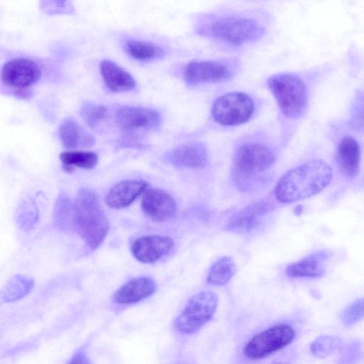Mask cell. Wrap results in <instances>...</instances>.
<instances>
[{"label":"cell","mask_w":364,"mask_h":364,"mask_svg":"<svg viewBox=\"0 0 364 364\" xmlns=\"http://www.w3.org/2000/svg\"><path fill=\"white\" fill-rule=\"evenodd\" d=\"M272 364H291V363H289V362H286V361H279V362H276V363H274Z\"/></svg>","instance_id":"obj_33"},{"label":"cell","mask_w":364,"mask_h":364,"mask_svg":"<svg viewBox=\"0 0 364 364\" xmlns=\"http://www.w3.org/2000/svg\"><path fill=\"white\" fill-rule=\"evenodd\" d=\"M41 69L34 60L28 58H15L3 65L1 78L4 85L13 88L15 95L28 99L32 92L30 87L41 77Z\"/></svg>","instance_id":"obj_8"},{"label":"cell","mask_w":364,"mask_h":364,"mask_svg":"<svg viewBox=\"0 0 364 364\" xmlns=\"http://www.w3.org/2000/svg\"><path fill=\"white\" fill-rule=\"evenodd\" d=\"M141 209L152 220L164 222L176 213V203L166 191L159 188L146 190L141 198Z\"/></svg>","instance_id":"obj_12"},{"label":"cell","mask_w":364,"mask_h":364,"mask_svg":"<svg viewBox=\"0 0 364 364\" xmlns=\"http://www.w3.org/2000/svg\"><path fill=\"white\" fill-rule=\"evenodd\" d=\"M267 84L280 111L286 117L297 119L305 112L308 92L305 83L299 76L292 73H278L269 77Z\"/></svg>","instance_id":"obj_5"},{"label":"cell","mask_w":364,"mask_h":364,"mask_svg":"<svg viewBox=\"0 0 364 364\" xmlns=\"http://www.w3.org/2000/svg\"><path fill=\"white\" fill-rule=\"evenodd\" d=\"M330 257L328 251L313 253L306 257L289 264L286 268V274L291 278H318L326 271V262Z\"/></svg>","instance_id":"obj_18"},{"label":"cell","mask_w":364,"mask_h":364,"mask_svg":"<svg viewBox=\"0 0 364 364\" xmlns=\"http://www.w3.org/2000/svg\"><path fill=\"white\" fill-rule=\"evenodd\" d=\"M166 159L170 164L178 167L200 168L207 165L208 153L203 143L191 142L170 151Z\"/></svg>","instance_id":"obj_15"},{"label":"cell","mask_w":364,"mask_h":364,"mask_svg":"<svg viewBox=\"0 0 364 364\" xmlns=\"http://www.w3.org/2000/svg\"><path fill=\"white\" fill-rule=\"evenodd\" d=\"M255 111L252 98L242 92H230L220 96L212 107L213 119L223 126H237L247 122Z\"/></svg>","instance_id":"obj_9"},{"label":"cell","mask_w":364,"mask_h":364,"mask_svg":"<svg viewBox=\"0 0 364 364\" xmlns=\"http://www.w3.org/2000/svg\"><path fill=\"white\" fill-rule=\"evenodd\" d=\"M148 183L141 180H125L115 184L106 196L107 205L114 209L129 206L146 188Z\"/></svg>","instance_id":"obj_17"},{"label":"cell","mask_w":364,"mask_h":364,"mask_svg":"<svg viewBox=\"0 0 364 364\" xmlns=\"http://www.w3.org/2000/svg\"><path fill=\"white\" fill-rule=\"evenodd\" d=\"M127 53L134 59L146 61L162 57L164 55V49L150 42L130 40L125 44Z\"/></svg>","instance_id":"obj_25"},{"label":"cell","mask_w":364,"mask_h":364,"mask_svg":"<svg viewBox=\"0 0 364 364\" xmlns=\"http://www.w3.org/2000/svg\"><path fill=\"white\" fill-rule=\"evenodd\" d=\"M218 296L212 291H203L193 295L173 322L175 330L181 334L191 335L199 331L214 316Z\"/></svg>","instance_id":"obj_7"},{"label":"cell","mask_w":364,"mask_h":364,"mask_svg":"<svg viewBox=\"0 0 364 364\" xmlns=\"http://www.w3.org/2000/svg\"><path fill=\"white\" fill-rule=\"evenodd\" d=\"M117 125L125 132L150 130L157 128L161 121L155 109L130 105H122L115 112Z\"/></svg>","instance_id":"obj_11"},{"label":"cell","mask_w":364,"mask_h":364,"mask_svg":"<svg viewBox=\"0 0 364 364\" xmlns=\"http://www.w3.org/2000/svg\"><path fill=\"white\" fill-rule=\"evenodd\" d=\"M337 161L344 176L355 177L360 170L361 149L358 141L351 136H343L337 148Z\"/></svg>","instance_id":"obj_19"},{"label":"cell","mask_w":364,"mask_h":364,"mask_svg":"<svg viewBox=\"0 0 364 364\" xmlns=\"http://www.w3.org/2000/svg\"><path fill=\"white\" fill-rule=\"evenodd\" d=\"M343 345L342 339L339 337L321 335L311 342L310 351L315 358H324L340 350Z\"/></svg>","instance_id":"obj_28"},{"label":"cell","mask_w":364,"mask_h":364,"mask_svg":"<svg viewBox=\"0 0 364 364\" xmlns=\"http://www.w3.org/2000/svg\"><path fill=\"white\" fill-rule=\"evenodd\" d=\"M333 171L325 161L311 160L286 172L274 188L276 199L291 203L314 196L331 182Z\"/></svg>","instance_id":"obj_1"},{"label":"cell","mask_w":364,"mask_h":364,"mask_svg":"<svg viewBox=\"0 0 364 364\" xmlns=\"http://www.w3.org/2000/svg\"><path fill=\"white\" fill-rule=\"evenodd\" d=\"M60 160L67 171H73L76 168L92 169L98 161L97 154L92 151H67L60 153Z\"/></svg>","instance_id":"obj_24"},{"label":"cell","mask_w":364,"mask_h":364,"mask_svg":"<svg viewBox=\"0 0 364 364\" xmlns=\"http://www.w3.org/2000/svg\"><path fill=\"white\" fill-rule=\"evenodd\" d=\"M58 134L63 146L68 149L87 148L95 144L94 136L72 117L62 121Z\"/></svg>","instance_id":"obj_21"},{"label":"cell","mask_w":364,"mask_h":364,"mask_svg":"<svg viewBox=\"0 0 364 364\" xmlns=\"http://www.w3.org/2000/svg\"><path fill=\"white\" fill-rule=\"evenodd\" d=\"M297 333L298 328L293 321L273 323L246 339L240 348L237 360L250 363L267 358L289 346Z\"/></svg>","instance_id":"obj_4"},{"label":"cell","mask_w":364,"mask_h":364,"mask_svg":"<svg viewBox=\"0 0 364 364\" xmlns=\"http://www.w3.org/2000/svg\"><path fill=\"white\" fill-rule=\"evenodd\" d=\"M208 35L232 46H242L259 39L264 29L255 19L228 15L214 18L205 28Z\"/></svg>","instance_id":"obj_6"},{"label":"cell","mask_w":364,"mask_h":364,"mask_svg":"<svg viewBox=\"0 0 364 364\" xmlns=\"http://www.w3.org/2000/svg\"><path fill=\"white\" fill-rule=\"evenodd\" d=\"M100 66L104 83L111 91L127 92L135 87L136 82L133 76L116 63L103 60Z\"/></svg>","instance_id":"obj_20"},{"label":"cell","mask_w":364,"mask_h":364,"mask_svg":"<svg viewBox=\"0 0 364 364\" xmlns=\"http://www.w3.org/2000/svg\"><path fill=\"white\" fill-rule=\"evenodd\" d=\"M73 228L91 249L97 248L109 232L98 196L90 189H80L73 202Z\"/></svg>","instance_id":"obj_3"},{"label":"cell","mask_w":364,"mask_h":364,"mask_svg":"<svg viewBox=\"0 0 364 364\" xmlns=\"http://www.w3.org/2000/svg\"><path fill=\"white\" fill-rule=\"evenodd\" d=\"M275 155L267 145L247 141L235 151L232 158V180L241 191H255L269 181L264 173L272 166Z\"/></svg>","instance_id":"obj_2"},{"label":"cell","mask_w":364,"mask_h":364,"mask_svg":"<svg viewBox=\"0 0 364 364\" xmlns=\"http://www.w3.org/2000/svg\"><path fill=\"white\" fill-rule=\"evenodd\" d=\"M34 287L33 279L24 274L11 277L0 290V303H13L26 297Z\"/></svg>","instance_id":"obj_22"},{"label":"cell","mask_w":364,"mask_h":364,"mask_svg":"<svg viewBox=\"0 0 364 364\" xmlns=\"http://www.w3.org/2000/svg\"><path fill=\"white\" fill-rule=\"evenodd\" d=\"M237 68L234 60H195L186 66L183 78L191 85L220 82L231 79Z\"/></svg>","instance_id":"obj_10"},{"label":"cell","mask_w":364,"mask_h":364,"mask_svg":"<svg viewBox=\"0 0 364 364\" xmlns=\"http://www.w3.org/2000/svg\"><path fill=\"white\" fill-rule=\"evenodd\" d=\"M274 208L267 199L253 202L237 213L227 225V230L234 232H247L255 228L261 218Z\"/></svg>","instance_id":"obj_14"},{"label":"cell","mask_w":364,"mask_h":364,"mask_svg":"<svg viewBox=\"0 0 364 364\" xmlns=\"http://www.w3.org/2000/svg\"><path fill=\"white\" fill-rule=\"evenodd\" d=\"M107 114L108 108L106 106L93 102H85L80 108L81 117L92 127L97 126L105 119Z\"/></svg>","instance_id":"obj_29"},{"label":"cell","mask_w":364,"mask_h":364,"mask_svg":"<svg viewBox=\"0 0 364 364\" xmlns=\"http://www.w3.org/2000/svg\"><path fill=\"white\" fill-rule=\"evenodd\" d=\"M236 271V264L232 257H221L210 267L207 276V282L213 286H224L232 279Z\"/></svg>","instance_id":"obj_23"},{"label":"cell","mask_w":364,"mask_h":364,"mask_svg":"<svg viewBox=\"0 0 364 364\" xmlns=\"http://www.w3.org/2000/svg\"><path fill=\"white\" fill-rule=\"evenodd\" d=\"M340 321L346 328L351 327L363 318V299H358L348 304L341 313Z\"/></svg>","instance_id":"obj_30"},{"label":"cell","mask_w":364,"mask_h":364,"mask_svg":"<svg viewBox=\"0 0 364 364\" xmlns=\"http://www.w3.org/2000/svg\"><path fill=\"white\" fill-rule=\"evenodd\" d=\"M67 364H91V363L84 351L78 350L73 355Z\"/></svg>","instance_id":"obj_32"},{"label":"cell","mask_w":364,"mask_h":364,"mask_svg":"<svg viewBox=\"0 0 364 364\" xmlns=\"http://www.w3.org/2000/svg\"><path fill=\"white\" fill-rule=\"evenodd\" d=\"M156 291L154 281L148 277L134 278L122 286L114 294V302L121 305L138 303Z\"/></svg>","instance_id":"obj_16"},{"label":"cell","mask_w":364,"mask_h":364,"mask_svg":"<svg viewBox=\"0 0 364 364\" xmlns=\"http://www.w3.org/2000/svg\"><path fill=\"white\" fill-rule=\"evenodd\" d=\"M174 242L168 236L147 235L137 238L131 250L134 257L143 263H153L168 255Z\"/></svg>","instance_id":"obj_13"},{"label":"cell","mask_w":364,"mask_h":364,"mask_svg":"<svg viewBox=\"0 0 364 364\" xmlns=\"http://www.w3.org/2000/svg\"><path fill=\"white\" fill-rule=\"evenodd\" d=\"M336 364H358L363 358L362 344L353 341L341 348Z\"/></svg>","instance_id":"obj_31"},{"label":"cell","mask_w":364,"mask_h":364,"mask_svg":"<svg viewBox=\"0 0 364 364\" xmlns=\"http://www.w3.org/2000/svg\"><path fill=\"white\" fill-rule=\"evenodd\" d=\"M38 219L39 210L34 200L23 199L15 213V220L18 228L23 231H29L37 224Z\"/></svg>","instance_id":"obj_26"},{"label":"cell","mask_w":364,"mask_h":364,"mask_svg":"<svg viewBox=\"0 0 364 364\" xmlns=\"http://www.w3.org/2000/svg\"><path fill=\"white\" fill-rule=\"evenodd\" d=\"M55 225L63 230L73 228V203L64 192L60 193L55 201L53 210Z\"/></svg>","instance_id":"obj_27"}]
</instances>
